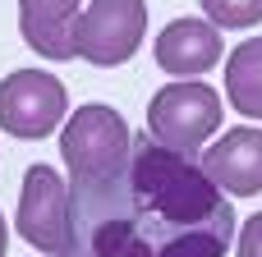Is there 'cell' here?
Wrapping results in <instances>:
<instances>
[{
	"label": "cell",
	"mask_w": 262,
	"mask_h": 257,
	"mask_svg": "<svg viewBox=\"0 0 262 257\" xmlns=\"http://www.w3.org/2000/svg\"><path fill=\"white\" fill-rule=\"evenodd\" d=\"M235 235V207L203 166L134 133L120 170L74 179L60 257H226Z\"/></svg>",
	"instance_id": "cell-1"
},
{
	"label": "cell",
	"mask_w": 262,
	"mask_h": 257,
	"mask_svg": "<svg viewBox=\"0 0 262 257\" xmlns=\"http://www.w3.org/2000/svg\"><path fill=\"white\" fill-rule=\"evenodd\" d=\"M221 133V92L207 83H166L147 101V138L166 152L193 156L207 152V138Z\"/></svg>",
	"instance_id": "cell-2"
},
{
	"label": "cell",
	"mask_w": 262,
	"mask_h": 257,
	"mask_svg": "<svg viewBox=\"0 0 262 257\" xmlns=\"http://www.w3.org/2000/svg\"><path fill=\"white\" fill-rule=\"evenodd\" d=\"M129 152H134V133L115 106H101V101L74 106V115L60 129V156L74 179L111 175L129 161Z\"/></svg>",
	"instance_id": "cell-3"
},
{
	"label": "cell",
	"mask_w": 262,
	"mask_h": 257,
	"mask_svg": "<svg viewBox=\"0 0 262 257\" xmlns=\"http://www.w3.org/2000/svg\"><path fill=\"white\" fill-rule=\"evenodd\" d=\"M69 120V92L46 69H14L0 78V133L37 143Z\"/></svg>",
	"instance_id": "cell-4"
},
{
	"label": "cell",
	"mask_w": 262,
	"mask_h": 257,
	"mask_svg": "<svg viewBox=\"0 0 262 257\" xmlns=\"http://www.w3.org/2000/svg\"><path fill=\"white\" fill-rule=\"evenodd\" d=\"M143 32H147V0H92L78 18L74 55L97 69H115L134 60Z\"/></svg>",
	"instance_id": "cell-5"
},
{
	"label": "cell",
	"mask_w": 262,
	"mask_h": 257,
	"mask_svg": "<svg viewBox=\"0 0 262 257\" xmlns=\"http://www.w3.org/2000/svg\"><path fill=\"white\" fill-rule=\"evenodd\" d=\"M18 235L41 257H60L69 248V184L51 166H28L18 189Z\"/></svg>",
	"instance_id": "cell-6"
},
{
	"label": "cell",
	"mask_w": 262,
	"mask_h": 257,
	"mask_svg": "<svg viewBox=\"0 0 262 257\" xmlns=\"http://www.w3.org/2000/svg\"><path fill=\"white\" fill-rule=\"evenodd\" d=\"M203 175L230 193V198H258L262 193V129H226L203 156H198Z\"/></svg>",
	"instance_id": "cell-7"
},
{
	"label": "cell",
	"mask_w": 262,
	"mask_h": 257,
	"mask_svg": "<svg viewBox=\"0 0 262 257\" xmlns=\"http://www.w3.org/2000/svg\"><path fill=\"white\" fill-rule=\"evenodd\" d=\"M152 55L175 83H193L221 64V28L207 18H175L157 32Z\"/></svg>",
	"instance_id": "cell-8"
},
{
	"label": "cell",
	"mask_w": 262,
	"mask_h": 257,
	"mask_svg": "<svg viewBox=\"0 0 262 257\" xmlns=\"http://www.w3.org/2000/svg\"><path fill=\"white\" fill-rule=\"evenodd\" d=\"M83 0H18V32L41 60H74Z\"/></svg>",
	"instance_id": "cell-9"
},
{
	"label": "cell",
	"mask_w": 262,
	"mask_h": 257,
	"mask_svg": "<svg viewBox=\"0 0 262 257\" xmlns=\"http://www.w3.org/2000/svg\"><path fill=\"white\" fill-rule=\"evenodd\" d=\"M226 97L239 115L262 120V32L226 55Z\"/></svg>",
	"instance_id": "cell-10"
},
{
	"label": "cell",
	"mask_w": 262,
	"mask_h": 257,
	"mask_svg": "<svg viewBox=\"0 0 262 257\" xmlns=\"http://www.w3.org/2000/svg\"><path fill=\"white\" fill-rule=\"evenodd\" d=\"M207 23L216 28H253L262 23V0H198Z\"/></svg>",
	"instance_id": "cell-11"
},
{
	"label": "cell",
	"mask_w": 262,
	"mask_h": 257,
	"mask_svg": "<svg viewBox=\"0 0 262 257\" xmlns=\"http://www.w3.org/2000/svg\"><path fill=\"white\" fill-rule=\"evenodd\" d=\"M235 257H262V212H253L239 235H235Z\"/></svg>",
	"instance_id": "cell-12"
},
{
	"label": "cell",
	"mask_w": 262,
	"mask_h": 257,
	"mask_svg": "<svg viewBox=\"0 0 262 257\" xmlns=\"http://www.w3.org/2000/svg\"><path fill=\"white\" fill-rule=\"evenodd\" d=\"M9 253V225H5V216H0V257Z\"/></svg>",
	"instance_id": "cell-13"
}]
</instances>
